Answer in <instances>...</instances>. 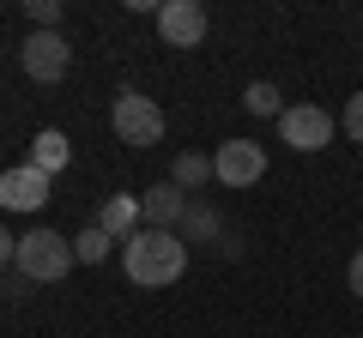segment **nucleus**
<instances>
[{"mask_svg":"<svg viewBox=\"0 0 363 338\" xmlns=\"http://www.w3.org/2000/svg\"><path fill=\"white\" fill-rule=\"evenodd\" d=\"M121 266H128V278L140 290H164L188 272V242L176 230H140L121 242Z\"/></svg>","mask_w":363,"mask_h":338,"instance_id":"obj_1","label":"nucleus"},{"mask_svg":"<svg viewBox=\"0 0 363 338\" xmlns=\"http://www.w3.org/2000/svg\"><path fill=\"white\" fill-rule=\"evenodd\" d=\"M73 266H79L73 235H61V230H30V235H18V254H13V272H18V278H30V284H55V278H67Z\"/></svg>","mask_w":363,"mask_h":338,"instance_id":"obj_2","label":"nucleus"},{"mask_svg":"<svg viewBox=\"0 0 363 338\" xmlns=\"http://www.w3.org/2000/svg\"><path fill=\"white\" fill-rule=\"evenodd\" d=\"M109 127H116V139L121 145H157L164 139V109H157V97H145V91H133V85H121L116 91V103H109Z\"/></svg>","mask_w":363,"mask_h":338,"instance_id":"obj_3","label":"nucleus"},{"mask_svg":"<svg viewBox=\"0 0 363 338\" xmlns=\"http://www.w3.org/2000/svg\"><path fill=\"white\" fill-rule=\"evenodd\" d=\"M18 66H25V78H37V85H61L67 66H73V49H67L61 30H30V37L18 42Z\"/></svg>","mask_w":363,"mask_h":338,"instance_id":"obj_4","label":"nucleus"},{"mask_svg":"<svg viewBox=\"0 0 363 338\" xmlns=\"http://www.w3.org/2000/svg\"><path fill=\"white\" fill-rule=\"evenodd\" d=\"M279 139L291 145V151H327L333 145V115L315 103H291L285 115H279Z\"/></svg>","mask_w":363,"mask_h":338,"instance_id":"obj_5","label":"nucleus"},{"mask_svg":"<svg viewBox=\"0 0 363 338\" xmlns=\"http://www.w3.org/2000/svg\"><path fill=\"white\" fill-rule=\"evenodd\" d=\"M157 37L169 49H200L206 42V6L200 0H164L157 6Z\"/></svg>","mask_w":363,"mask_h":338,"instance_id":"obj_6","label":"nucleus"},{"mask_svg":"<svg viewBox=\"0 0 363 338\" xmlns=\"http://www.w3.org/2000/svg\"><path fill=\"white\" fill-rule=\"evenodd\" d=\"M212 169H218L224 187H255L260 175H267V151H260L255 139H224L218 151H212Z\"/></svg>","mask_w":363,"mask_h":338,"instance_id":"obj_7","label":"nucleus"},{"mask_svg":"<svg viewBox=\"0 0 363 338\" xmlns=\"http://www.w3.org/2000/svg\"><path fill=\"white\" fill-rule=\"evenodd\" d=\"M43 199H49V175H43V169L18 163V169L0 175V206L6 211H43Z\"/></svg>","mask_w":363,"mask_h":338,"instance_id":"obj_8","label":"nucleus"},{"mask_svg":"<svg viewBox=\"0 0 363 338\" xmlns=\"http://www.w3.org/2000/svg\"><path fill=\"white\" fill-rule=\"evenodd\" d=\"M176 235L182 242H224V218H218V206H212L206 194H188V206H182V223H176ZM230 247V242H224Z\"/></svg>","mask_w":363,"mask_h":338,"instance_id":"obj_9","label":"nucleus"},{"mask_svg":"<svg viewBox=\"0 0 363 338\" xmlns=\"http://www.w3.org/2000/svg\"><path fill=\"white\" fill-rule=\"evenodd\" d=\"M182 206H188V194H182L176 182H157V187L140 194V223H145V230H176Z\"/></svg>","mask_w":363,"mask_h":338,"instance_id":"obj_10","label":"nucleus"},{"mask_svg":"<svg viewBox=\"0 0 363 338\" xmlns=\"http://www.w3.org/2000/svg\"><path fill=\"white\" fill-rule=\"evenodd\" d=\"M97 230H109V242H128V235H140V199L133 194H109L104 211H97Z\"/></svg>","mask_w":363,"mask_h":338,"instance_id":"obj_11","label":"nucleus"},{"mask_svg":"<svg viewBox=\"0 0 363 338\" xmlns=\"http://www.w3.org/2000/svg\"><path fill=\"white\" fill-rule=\"evenodd\" d=\"M67 163H73V145H67V133H61V127H43L37 139H30V169H43V175L55 182Z\"/></svg>","mask_w":363,"mask_h":338,"instance_id":"obj_12","label":"nucleus"},{"mask_svg":"<svg viewBox=\"0 0 363 338\" xmlns=\"http://www.w3.org/2000/svg\"><path fill=\"white\" fill-rule=\"evenodd\" d=\"M169 182H176L182 194H206V182H218V169H212L206 151H182L176 163H169Z\"/></svg>","mask_w":363,"mask_h":338,"instance_id":"obj_13","label":"nucleus"},{"mask_svg":"<svg viewBox=\"0 0 363 338\" xmlns=\"http://www.w3.org/2000/svg\"><path fill=\"white\" fill-rule=\"evenodd\" d=\"M242 109H248V115H272V121H279V115H285V97H279V85H267V78H255V85H248V91H242Z\"/></svg>","mask_w":363,"mask_h":338,"instance_id":"obj_14","label":"nucleus"},{"mask_svg":"<svg viewBox=\"0 0 363 338\" xmlns=\"http://www.w3.org/2000/svg\"><path fill=\"white\" fill-rule=\"evenodd\" d=\"M109 247H116V242H109V230H97V223H85V230L73 235V254H79L85 266H104V260H109Z\"/></svg>","mask_w":363,"mask_h":338,"instance_id":"obj_15","label":"nucleus"},{"mask_svg":"<svg viewBox=\"0 0 363 338\" xmlns=\"http://www.w3.org/2000/svg\"><path fill=\"white\" fill-rule=\"evenodd\" d=\"M25 13L37 18V30H61V0H25Z\"/></svg>","mask_w":363,"mask_h":338,"instance_id":"obj_16","label":"nucleus"},{"mask_svg":"<svg viewBox=\"0 0 363 338\" xmlns=\"http://www.w3.org/2000/svg\"><path fill=\"white\" fill-rule=\"evenodd\" d=\"M339 127L351 133V145H363V91L345 97V115H339Z\"/></svg>","mask_w":363,"mask_h":338,"instance_id":"obj_17","label":"nucleus"},{"mask_svg":"<svg viewBox=\"0 0 363 338\" xmlns=\"http://www.w3.org/2000/svg\"><path fill=\"white\" fill-rule=\"evenodd\" d=\"M345 284H351V296H363V247L351 254V266H345Z\"/></svg>","mask_w":363,"mask_h":338,"instance_id":"obj_18","label":"nucleus"},{"mask_svg":"<svg viewBox=\"0 0 363 338\" xmlns=\"http://www.w3.org/2000/svg\"><path fill=\"white\" fill-rule=\"evenodd\" d=\"M13 254H18V235L0 223V266H13Z\"/></svg>","mask_w":363,"mask_h":338,"instance_id":"obj_19","label":"nucleus"}]
</instances>
